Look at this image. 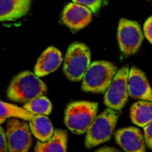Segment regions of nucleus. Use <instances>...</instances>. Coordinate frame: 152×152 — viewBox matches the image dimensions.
Returning a JSON list of instances; mask_svg holds the SVG:
<instances>
[{"label":"nucleus","instance_id":"6","mask_svg":"<svg viewBox=\"0 0 152 152\" xmlns=\"http://www.w3.org/2000/svg\"><path fill=\"white\" fill-rule=\"evenodd\" d=\"M6 141L8 152H28L32 145V133L26 120L12 118L7 121Z\"/></svg>","mask_w":152,"mask_h":152},{"label":"nucleus","instance_id":"22","mask_svg":"<svg viewBox=\"0 0 152 152\" xmlns=\"http://www.w3.org/2000/svg\"><path fill=\"white\" fill-rule=\"evenodd\" d=\"M0 152H8L6 134L1 126H0Z\"/></svg>","mask_w":152,"mask_h":152},{"label":"nucleus","instance_id":"19","mask_svg":"<svg viewBox=\"0 0 152 152\" xmlns=\"http://www.w3.org/2000/svg\"><path fill=\"white\" fill-rule=\"evenodd\" d=\"M72 1L73 3L86 6V8L90 9L92 12L96 13L101 9L103 0H72Z\"/></svg>","mask_w":152,"mask_h":152},{"label":"nucleus","instance_id":"14","mask_svg":"<svg viewBox=\"0 0 152 152\" xmlns=\"http://www.w3.org/2000/svg\"><path fill=\"white\" fill-rule=\"evenodd\" d=\"M29 128L32 134L42 142H48L54 134L51 120L47 116L37 115L29 120Z\"/></svg>","mask_w":152,"mask_h":152},{"label":"nucleus","instance_id":"23","mask_svg":"<svg viewBox=\"0 0 152 152\" xmlns=\"http://www.w3.org/2000/svg\"><path fill=\"white\" fill-rule=\"evenodd\" d=\"M95 152H119L114 148H110V147H103L102 149H99Z\"/></svg>","mask_w":152,"mask_h":152},{"label":"nucleus","instance_id":"8","mask_svg":"<svg viewBox=\"0 0 152 152\" xmlns=\"http://www.w3.org/2000/svg\"><path fill=\"white\" fill-rule=\"evenodd\" d=\"M129 68L118 69L104 95V104L113 110H121L128 99Z\"/></svg>","mask_w":152,"mask_h":152},{"label":"nucleus","instance_id":"13","mask_svg":"<svg viewBox=\"0 0 152 152\" xmlns=\"http://www.w3.org/2000/svg\"><path fill=\"white\" fill-rule=\"evenodd\" d=\"M31 0H0V21H13L25 16Z\"/></svg>","mask_w":152,"mask_h":152},{"label":"nucleus","instance_id":"18","mask_svg":"<svg viewBox=\"0 0 152 152\" xmlns=\"http://www.w3.org/2000/svg\"><path fill=\"white\" fill-rule=\"evenodd\" d=\"M23 108L35 116H48L52 112V103L48 98L44 96L37 97L24 104Z\"/></svg>","mask_w":152,"mask_h":152},{"label":"nucleus","instance_id":"5","mask_svg":"<svg viewBox=\"0 0 152 152\" xmlns=\"http://www.w3.org/2000/svg\"><path fill=\"white\" fill-rule=\"evenodd\" d=\"M118 118V113L111 109L106 110L97 116L86 132V147L90 149L108 142L115 130Z\"/></svg>","mask_w":152,"mask_h":152},{"label":"nucleus","instance_id":"20","mask_svg":"<svg viewBox=\"0 0 152 152\" xmlns=\"http://www.w3.org/2000/svg\"><path fill=\"white\" fill-rule=\"evenodd\" d=\"M144 140L147 146L152 150V121L144 127Z\"/></svg>","mask_w":152,"mask_h":152},{"label":"nucleus","instance_id":"24","mask_svg":"<svg viewBox=\"0 0 152 152\" xmlns=\"http://www.w3.org/2000/svg\"><path fill=\"white\" fill-rule=\"evenodd\" d=\"M5 120H6V119H4V118H0V125L4 124V123L5 122Z\"/></svg>","mask_w":152,"mask_h":152},{"label":"nucleus","instance_id":"12","mask_svg":"<svg viewBox=\"0 0 152 152\" xmlns=\"http://www.w3.org/2000/svg\"><path fill=\"white\" fill-rule=\"evenodd\" d=\"M62 62L61 53L55 47L46 48L39 56L34 69V73L38 77H45L55 71Z\"/></svg>","mask_w":152,"mask_h":152},{"label":"nucleus","instance_id":"3","mask_svg":"<svg viewBox=\"0 0 152 152\" xmlns=\"http://www.w3.org/2000/svg\"><path fill=\"white\" fill-rule=\"evenodd\" d=\"M117 67L109 61H94L90 64L82 79V90L85 92L102 94L110 87Z\"/></svg>","mask_w":152,"mask_h":152},{"label":"nucleus","instance_id":"16","mask_svg":"<svg viewBox=\"0 0 152 152\" xmlns=\"http://www.w3.org/2000/svg\"><path fill=\"white\" fill-rule=\"evenodd\" d=\"M132 122L141 127H145L152 121V102L140 101L134 103L130 109Z\"/></svg>","mask_w":152,"mask_h":152},{"label":"nucleus","instance_id":"2","mask_svg":"<svg viewBox=\"0 0 152 152\" xmlns=\"http://www.w3.org/2000/svg\"><path fill=\"white\" fill-rule=\"evenodd\" d=\"M98 104L91 102H74L68 105L65 110L64 123L68 129L76 134L87 132L96 118Z\"/></svg>","mask_w":152,"mask_h":152},{"label":"nucleus","instance_id":"15","mask_svg":"<svg viewBox=\"0 0 152 152\" xmlns=\"http://www.w3.org/2000/svg\"><path fill=\"white\" fill-rule=\"evenodd\" d=\"M68 134L63 130H55L53 136L45 142H38L34 152H67Z\"/></svg>","mask_w":152,"mask_h":152},{"label":"nucleus","instance_id":"1","mask_svg":"<svg viewBox=\"0 0 152 152\" xmlns=\"http://www.w3.org/2000/svg\"><path fill=\"white\" fill-rule=\"evenodd\" d=\"M46 91V85L35 73L23 71L11 81L7 97L12 102L25 104L37 97L44 96Z\"/></svg>","mask_w":152,"mask_h":152},{"label":"nucleus","instance_id":"7","mask_svg":"<svg viewBox=\"0 0 152 152\" xmlns=\"http://www.w3.org/2000/svg\"><path fill=\"white\" fill-rule=\"evenodd\" d=\"M144 35L136 21L126 19L120 20L118 28V41L123 56L134 54L140 48Z\"/></svg>","mask_w":152,"mask_h":152},{"label":"nucleus","instance_id":"11","mask_svg":"<svg viewBox=\"0 0 152 152\" xmlns=\"http://www.w3.org/2000/svg\"><path fill=\"white\" fill-rule=\"evenodd\" d=\"M115 140L126 152H146L144 136L136 127L132 126L117 130Z\"/></svg>","mask_w":152,"mask_h":152},{"label":"nucleus","instance_id":"4","mask_svg":"<svg viewBox=\"0 0 152 152\" xmlns=\"http://www.w3.org/2000/svg\"><path fill=\"white\" fill-rule=\"evenodd\" d=\"M90 60V50L85 44H71L67 51L63 63V72L67 78L74 82L82 80L91 64Z\"/></svg>","mask_w":152,"mask_h":152},{"label":"nucleus","instance_id":"21","mask_svg":"<svg viewBox=\"0 0 152 152\" xmlns=\"http://www.w3.org/2000/svg\"><path fill=\"white\" fill-rule=\"evenodd\" d=\"M144 35L147 37V39L152 44V16L150 17L144 23L143 27Z\"/></svg>","mask_w":152,"mask_h":152},{"label":"nucleus","instance_id":"17","mask_svg":"<svg viewBox=\"0 0 152 152\" xmlns=\"http://www.w3.org/2000/svg\"><path fill=\"white\" fill-rule=\"evenodd\" d=\"M35 117L32 113L26 110L24 108L18 107L16 105L4 102L0 100V118H20L23 120L29 121Z\"/></svg>","mask_w":152,"mask_h":152},{"label":"nucleus","instance_id":"9","mask_svg":"<svg viewBox=\"0 0 152 152\" xmlns=\"http://www.w3.org/2000/svg\"><path fill=\"white\" fill-rule=\"evenodd\" d=\"M92 20L90 9L76 3H70L65 6L61 14V21L73 31L86 28Z\"/></svg>","mask_w":152,"mask_h":152},{"label":"nucleus","instance_id":"10","mask_svg":"<svg viewBox=\"0 0 152 152\" xmlns=\"http://www.w3.org/2000/svg\"><path fill=\"white\" fill-rule=\"evenodd\" d=\"M128 94L134 99L152 102V88L145 74L135 67L129 69Z\"/></svg>","mask_w":152,"mask_h":152}]
</instances>
